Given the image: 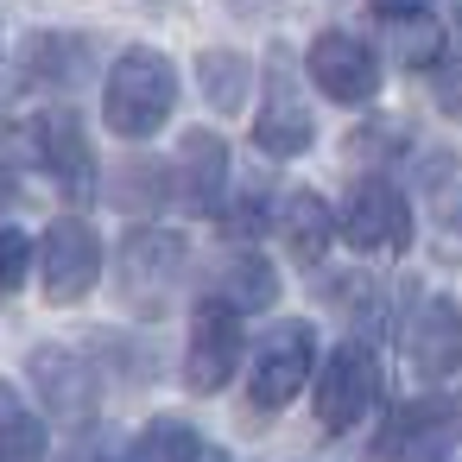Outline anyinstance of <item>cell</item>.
Returning a JSON list of instances; mask_svg holds the SVG:
<instances>
[{"label": "cell", "instance_id": "6da1fadb", "mask_svg": "<svg viewBox=\"0 0 462 462\" xmlns=\"http://www.w3.org/2000/svg\"><path fill=\"white\" fill-rule=\"evenodd\" d=\"M171 102H178V70H171V58H159V51H127V58L108 70L102 121H108V134H121V140H152V134L165 127Z\"/></svg>", "mask_w": 462, "mask_h": 462}, {"label": "cell", "instance_id": "7a4b0ae2", "mask_svg": "<svg viewBox=\"0 0 462 462\" xmlns=\"http://www.w3.org/2000/svg\"><path fill=\"white\" fill-rule=\"evenodd\" d=\"M190 266V247L171 235V228H134L121 241V260H115V285L134 310H165V298L178 291Z\"/></svg>", "mask_w": 462, "mask_h": 462}, {"label": "cell", "instance_id": "3957f363", "mask_svg": "<svg viewBox=\"0 0 462 462\" xmlns=\"http://www.w3.org/2000/svg\"><path fill=\"white\" fill-rule=\"evenodd\" d=\"M310 367H317V329H310V323H279V329L254 348V361H247V393H254V405H260V411H279L285 399H298V386L310 380Z\"/></svg>", "mask_w": 462, "mask_h": 462}, {"label": "cell", "instance_id": "277c9868", "mask_svg": "<svg viewBox=\"0 0 462 462\" xmlns=\"http://www.w3.org/2000/svg\"><path fill=\"white\" fill-rule=\"evenodd\" d=\"M102 273V241L83 216H58L39 241V285L51 304H77Z\"/></svg>", "mask_w": 462, "mask_h": 462}, {"label": "cell", "instance_id": "5b68a950", "mask_svg": "<svg viewBox=\"0 0 462 462\" xmlns=\"http://www.w3.org/2000/svg\"><path fill=\"white\" fill-rule=\"evenodd\" d=\"M380 399V361L367 342H342L323 374H317V424L323 430H348L367 418V405Z\"/></svg>", "mask_w": 462, "mask_h": 462}, {"label": "cell", "instance_id": "8992f818", "mask_svg": "<svg viewBox=\"0 0 462 462\" xmlns=\"http://www.w3.org/2000/svg\"><path fill=\"white\" fill-rule=\"evenodd\" d=\"M462 443V411L449 399H405L380 430V462H449Z\"/></svg>", "mask_w": 462, "mask_h": 462}, {"label": "cell", "instance_id": "52a82bcc", "mask_svg": "<svg viewBox=\"0 0 462 462\" xmlns=\"http://www.w3.org/2000/svg\"><path fill=\"white\" fill-rule=\"evenodd\" d=\"M342 235L361 254H399V247H411V203L399 197V184L361 178L342 203Z\"/></svg>", "mask_w": 462, "mask_h": 462}, {"label": "cell", "instance_id": "ba28073f", "mask_svg": "<svg viewBox=\"0 0 462 462\" xmlns=\"http://www.w3.org/2000/svg\"><path fill=\"white\" fill-rule=\"evenodd\" d=\"M304 64H310V83H317L329 102H342V108H361V102L380 96V58H374V45L355 39V32H323Z\"/></svg>", "mask_w": 462, "mask_h": 462}, {"label": "cell", "instance_id": "9c48e42d", "mask_svg": "<svg viewBox=\"0 0 462 462\" xmlns=\"http://www.w3.org/2000/svg\"><path fill=\"white\" fill-rule=\"evenodd\" d=\"M241 367V317L222 304V298H203L197 317H190V361H184V380L197 393H222Z\"/></svg>", "mask_w": 462, "mask_h": 462}, {"label": "cell", "instance_id": "30bf717a", "mask_svg": "<svg viewBox=\"0 0 462 462\" xmlns=\"http://www.w3.org/2000/svg\"><path fill=\"white\" fill-rule=\"evenodd\" d=\"M310 140H317V121H310V108H304L298 89H291V58H273V70H266V102H260V115H254V146L273 152V159H291V152H310Z\"/></svg>", "mask_w": 462, "mask_h": 462}, {"label": "cell", "instance_id": "8fae6325", "mask_svg": "<svg viewBox=\"0 0 462 462\" xmlns=\"http://www.w3.org/2000/svg\"><path fill=\"white\" fill-rule=\"evenodd\" d=\"M32 386H39L45 411L64 418V424H83L96 411V367L77 348H58V342L32 348Z\"/></svg>", "mask_w": 462, "mask_h": 462}, {"label": "cell", "instance_id": "7c38bea8", "mask_svg": "<svg viewBox=\"0 0 462 462\" xmlns=\"http://www.w3.org/2000/svg\"><path fill=\"white\" fill-rule=\"evenodd\" d=\"M405 355L418 380H449L462 367V310L449 298H424L405 323Z\"/></svg>", "mask_w": 462, "mask_h": 462}, {"label": "cell", "instance_id": "4fadbf2b", "mask_svg": "<svg viewBox=\"0 0 462 462\" xmlns=\"http://www.w3.org/2000/svg\"><path fill=\"white\" fill-rule=\"evenodd\" d=\"M222 178H228V146L216 134H184L178 159H171V197H184L190 209H216L222 203Z\"/></svg>", "mask_w": 462, "mask_h": 462}, {"label": "cell", "instance_id": "5bb4252c", "mask_svg": "<svg viewBox=\"0 0 462 462\" xmlns=\"http://www.w3.org/2000/svg\"><path fill=\"white\" fill-rule=\"evenodd\" d=\"M32 134H39V159H45V171H51V178H64L70 190H89V178H96V159H89L83 121L58 108V115H45Z\"/></svg>", "mask_w": 462, "mask_h": 462}, {"label": "cell", "instance_id": "9a60e30c", "mask_svg": "<svg viewBox=\"0 0 462 462\" xmlns=\"http://www.w3.org/2000/svg\"><path fill=\"white\" fill-rule=\"evenodd\" d=\"M279 228H285L291 260H298V266H317V260L329 254V241H336V209H329L317 190H291V197H285Z\"/></svg>", "mask_w": 462, "mask_h": 462}, {"label": "cell", "instance_id": "2e32d148", "mask_svg": "<svg viewBox=\"0 0 462 462\" xmlns=\"http://www.w3.org/2000/svg\"><path fill=\"white\" fill-rule=\"evenodd\" d=\"M209 298H222L235 317L241 310H266L273 298H279V279H273V266L254 254V247H235L228 260H222V273H216V291Z\"/></svg>", "mask_w": 462, "mask_h": 462}, {"label": "cell", "instance_id": "e0dca14e", "mask_svg": "<svg viewBox=\"0 0 462 462\" xmlns=\"http://www.w3.org/2000/svg\"><path fill=\"white\" fill-rule=\"evenodd\" d=\"M374 26H386V39H393L399 64H411V70H424V64H437V58H443V20H437V14H424V7H380V14H374Z\"/></svg>", "mask_w": 462, "mask_h": 462}, {"label": "cell", "instance_id": "ac0fdd59", "mask_svg": "<svg viewBox=\"0 0 462 462\" xmlns=\"http://www.w3.org/2000/svg\"><path fill=\"white\" fill-rule=\"evenodd\" d=\"M0 462H45V418L0 380Z\"/></svg>", "mask_w": 462, "mask_h": 462}, {"label": "cell", "instance_id": "d6986e66", "mask_svg": "<svg viewBox=\"0 0 462 462\" xmlns=\"http://www.w3.org/2000/svg\"><path fill=\"white\" fill-rule=\"evenodd\" d=\"M197 83H203V96L216 108H241V96H247V58L241 51H203L197 58Z\"/></svg>", "mask_w": 462, "mask_h": 462}, {"label": "cell", "instance_id": "ffe728a7", "mask_svg": "<svg viewBox=\"0 0 462 462\" xmlns=\"http://www.w3.org/2000/svg\"><path fill=\"white\" fill-rule=\"evenodd\" d=\"M197 449H203V437H197L190 424H178V418H159V424H146V430H140V443H134V462H197Z\"/></svg>", "mask_w": 462, "mask_h": 462}, {"label": "cell", "instance_id": "44dd1931", "mask_svg": "<svg viewBox=\"0 0 462 462\" xmlns=\"http://www.w3.org/2000/svg\"><path fill=\"white\" fill-rule=\"evenodd\" d=\"M32 241L20 235V228H0V298L7 291H20V279H26V266H32Z\"/></svg>", "mask_w": 462, "mask_h": 462}, {"label": "cell", "instance_id": "7402d4cb", "mask_svg": "<svg viewBox=\"0 0 462 462\" xmlns=\"http://www.w3.org/2000/svg\"><path fill=\"white\" fill-rule=\"evenodd\" d=\"M266 216H273V209H266V197H260V190H241V197L222 209V228H228L235 241H254V235L266 228Z\"/></svg>", "mask_w": 462, "mask_h": 462}, {"label": "cell", "instance_id": "603a6c76", "mask_svg": "<svg viewBox=\"0 0 462 462\" xmlns=\"http://www.w3.org/2000/svg\"><path fill=\"white\" fill-rule=\"evenodd\" d=\"M437 108L462 115V58H437Z\"/></svg>", "mask_w": 462, "mask_h": 462}, {"label": "cell", "instance_id": "cb8c5ba5", "mask_svg": "<svg viewBox=\"0 0 462 462\" xmlns=\"http://www.w3.org/2000/svg\"><path fill=\"white\" fill-rule=\"evenodd\" d=\"M197 462H228V456H222L216 443H203V449H197Z\"/></svg>", "mask_w": 462, "mask_h": 462}, {"label": "cell", "instance_id": "d4e9b609", "mask_svg": "<svg viewBox=\"0 0 462 462\" xmlns=\"http://www.w3.org/2000/svg\"><path fill=\"white\" fill-rule=\"evenodd\" d=\"M0 203H14V178L7 171H0Z\"/></svg>", "mask_w": 462, "mask_h": 462}, {"label": "cell", "instance_id": "484cf974", "mask_svg": "<svg viewBox=\"0 0 462 462\" xmlns=\"http://www.w3.org/2000/svg\"><path fill=\"white\" fill-rule=\"evenodd\" d=\"M456 26H462V14H456Z\"/></svg>", "mask_w": 462, "mask_h": 462}]
</instances>
